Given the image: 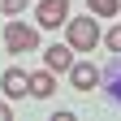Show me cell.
<instances>
[{
  "instance_id": "1",
  "label": "cell",
  "mask_w": 121,
  "mask_h": 121,
  "mask_svg": "<svg viewBox=\"0 0 121 121\" xmlns=\"http://www.w3.org/2000/svg\"><path fill=\"white\" fill-rule=\"evenodd\" d=\"M65 26H69V48L73 52H91L99 43V22L91 17V13H86V17H69Z\"/></svg>"
},
{
  "instance_id": "2",
  "label": "cell",
  "mask_w": 121,
  "mask_h": 121,
  "mask_svg": "<svg viewBox=\"0 0 121 121\" xmlns=\"http://www.w3.org/2000/svg\"><path fill=\"white\" fill-rule=\"evenodd\" d=\"M4 48H9V52H35V48H39V30L13 17V22L4 26Z\"/></svg>"
},
{
  "instance_id": "3",
  "label": "cell",
  "mask_w": 121,
  "mask_h": 121,
  "mask_svg": "<svg viewBox=\"0 0 121 121\" xmlns=\"http://www.w3.org/2000/svg\"><path fill=\"white\" fill-rule=\"evenodd\" d=\"M35 22H39L43 30L65 26V22H69V0H39V4H35Z\"/></svg>"
},
{
  "instance_id": "4",
  "label": "cell",
  "mask_w": 121,
  "mask_h": 121,
  "mask_svg": "<svg viewBox=\"0 0 121 121\" xmlns=\"http://www.w3.org/2000/svg\"><path fill=\"white\" fill-rule=\"evenodd\" d=\"M69 73V82H73V91H91V86H99L104 82V73L91 65V60H73V65L65 69Z\"/></svg>"
},
{
  "instance_id": "5",
  "label": "cell",
  "mask_w": 121,
  "mask_h": 121,
  "mask_svg": "<svg viewBox=\"0 0 121 121\" xmlns=\"http://www.w3.org/2000/svg\"><path fill=\"white\" fill-rule=\"evenodd\" d=\"M69 65H73V48H69V43H52V48H43V69L65 73Z\"/></svg>"
},
{
  "instance_id": "6",
  "label": "cell",
  "mask_w": 121,
  "mask_h": 121,
  "mask_svg": "<svg viewBox=\"0 0 121 121\" xmlns=\"http://www.w3.org/2000/svg\"><path fill=\"white\" fill-rule=\"evenodd\" d=\"M52 91H56V73H52V69H39V73H30V78H26V95L48 99Z\"/></svg>"
},
{
  "instance_id": "7",
  "label": "cell",
  "mask_w": 121,
  "mask_h": 121,
  "mask_svg": "<svg viewBox=\"0 0 121 121\" xmlns=\"http://www.w3.org/2000/svg\"><path fill=\"white\" fill-rule=\"evenodd\" d=\"M26 78H30L26 69H4V73H0V91H4L9 99H22L26 95Z\"/></svg>"
},
{
  "instance_id": "8",
  "label": "cell",
  "mask_w": 121,
  "mask_h": 121,
  "mask_svg": "<svg viewBox=\"0 0 121 121\" xmlns=\"http://www.w3.org/2000/svg\"><path fill=\"white\" fill-rule=\"evenodd\" d=\"M86 4H91L95 17H117L121 13V0H86Z\"/></svg>"
},
{
  "instance_id": "9",
  "label": "cell",
  "mask_w": 121,
  "mask_h": 121,
  "mask_svg": "<svg viewBox=\"0 0 121 121\" xmlns=\"http://www.w3.org/2000/svg\"><path fill=\"white\" fill-rule=\"evenodd\" d=\"M30 4H35V0H0V9H4L9 17H17V13H22V9H30Z\"/></svg>"
},
{
  "instance_id": "10",
  "label": "cell",
  "mask_w": 121,
  "mask_h": 121,
  "mask_svg": "<svg viewBox=\"0 0 121 121\" xmlns=\"http://www.w3.org/2000/svg\"><path fill=\"white\" fill-rule=\"evenodd\" d=\"M104 43H108V48H112V52L121 56V22H117V26L108 30V35H104Z\"/></svg>"
},
{
  "instance_id": "11",
  "label": "cell",
  "mask_w": 121,
  "mask_h": 121,
  "mask_svg": "<svg viewBox=\"0 0 121 121\" xmlns=\"http://www.w3.org/2000/svg\"><path fill=\"white\" fill-rule=\"evenodd\" d=\"M108 82H112V99H121V60L112 65V73H108Z\"/></svg>"
},
{
  "instance_id": "12",
  "label": "cell",
  "mask_w": 121,
  "mask_h": 121,
  "mask_svg": "<svg viewBox=\"0 0 121 121\" xmlns=\"http://www.w3.org/2000/svg\"><path fill=\"white\" fill-rule=\"evenodd\" d=\"M9 117H13V112H9V104H0V121H9Z\"/></svg>"
}]
</instances>
